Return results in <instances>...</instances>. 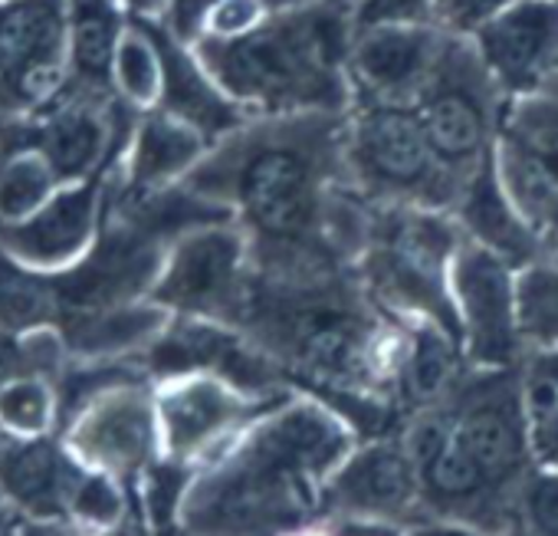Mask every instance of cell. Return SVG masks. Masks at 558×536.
Listing matches in <instances>:
<instances>
[{
    "label": "cell",
    "instance_id": "3957f363",
    "mask_svg": "<svg viewBox=\"0 0 558 536\" xmlns=\"http://www.w3.org/2000/svg\"><path fill=\"white\" fill-rule=\"evenodd\" d=\"M375 300L365 284L352 277V266L319 274L250 281L240 333L253 340L276 366L329 389H375L381 376H398L404 340L385 336Z\"/></svg>",
    "mask_w": 558,
    "mask_h": 536
},
{
    "label": "cell",
    "instance_id": "f1b7e54d",
    "mask_svg": "<svg viewBox=\"0 0 558 536\" xmlns=\"http://www.w3.org/2000/svg\"><path fill=\"white\" fill-rule=\"evenodd\" d=\"M519 336L542 349L558 346V260H532L515 281Z\"/></svg>",
    "mask_w": 558,
    "mask_h": 536
},
{
    "label": "cell",
    "instance_id": "8fae6325",
    "mask_svg": "<svg viewBox=\"0 0 558 536\" xmlns=\"http://www.w3.org/2000/svg\"><path fill=\"white\" fill-rule=\"evenodd\" d=\"M63 448L96 474L132 480L161 457L155 392L135 379H116L83 398L63 421Z\"/></svg>",
    "mask_w": 558,
    "mask_h": 536
},
{
    "label": "cell",
    "instance_id": "d6986e66",
    "mask_svg": "<svg viewBox=\"0 0 558 536\" xmlns=\"http://www.w3.org/2000/svg\"><path fill=\"white\" fill-rule=\"evenodd\" d=\"M83 474L86 467L63 448V441H0V497L40 523L70 520Z\"/></svg>",
    "mask_w": 558,
    "mask_h": 536
},
{
    "label": "cell",
    "instance_id": "f35d334b",
    "mask_svg": "<svg viewBox=\"0 0 558 536\" xmlns=\"http://www.w3.org/2000/svg\"><path fill=\"white\" fill-rule=\"evenodd\" d=\"M290 536H323V533H306V529H296V533H290Z\"/></svg>",
    "mask_w": 558,
    "mask_h": 536
},
{
    "label": "cell",
    "instance_id": "ffe728a7",
    "mask_svg": "<svg viewBox=\"0 0 558 536\" xmlns=\"http://www.w3.org/2000/svg\"><path fill=\"white\" fill-rule=\"evenodd\" d=\"M145 24L151 27L158 50H161V63H165V86H161V103H158L161 112L181 119L184 126L201 132L210 145L253 119L250 109H243L236 99H230L217 86V80L197 60L194 47L171 37L158 21H145Z\"/></svg>",
    "mask_w": 558,
    "mask_h": 536
},
{
    "label": "cell",
    "instance_id": "9c48e42d",
    "mask_svg": "<svg viewBox=\"0 0 558 536\" xmlns=\"http://www.w3.org/2000/svg\"><path fill=\"white\" fill-rule=\"evenodd\" d=\"M253 281L250 237L233 221L207 224L168 247L165 266L148 300L171 317H197L240 326Z\"/></svg>",
    "mask_w": 558,
    "mask_h": 536
},
{
    "label": "cell",
    "instance_id": "603a6c76",
    "mask_svg": "<svg viewBox=\"0 0 558 536\" xmlns=\"http://www.w3.org/2000/svg\"><path fill=\"white\" fill-rule=\"evenodd\" d=\"M171 313L155 300H135L99 313H83L57 326L66 356L76 362H122L148 346L168 330Z\"/></svg>",
    "mask_w": 558,
    "mask_h": 536
},
{
    "label": "cell",
    "instance_id": "4fadbf2b",
    "mask_svg": "<svg viewBox=\"0 0 558 536\" xmlns=\"http://www.w3.org/2000/svg\"><path fill=\"white\" fill-rule=\"evenodd\" d=\"M168 243L148 234L145 227L132 224L129 217L109 214L96 247L66 274H57V297H60V323L112 310L122 303L148 300L155 281L165 266Z\"/></svg>",
    "mask_w": 558,
    "mask_h": 536
},
{
    "label": "cell",
    "instance_id": "d4e9b609",
    "mask_svg": "<svg viewBox=\"0 0 558 536\" xmlns=\"http://www.w3.org/2000/svg\"><path fill=\"white\" fill-rule=\"evenodd\" d=\"M457 336L434 320H414L401 346L398 382L414 402H437L453 385Z\"/></svg>",
    "mask_w": 558,
    "mask_h": 536
},
{
    "label": "cell",
    "instance_id": "4316f807",
    "mask_svg": "<svg viewBox=\"0 0 558 536\" xmlns=\"http://www.w3.org/2000/svg\"><path fill=\"white\" fill-rule=\"evenodd\" d=\"M63 415L60 392L44 372H17L0 382V438H50Z\"/></svg>",
    "mask_w": 558,
    "mask_h": 536
},
{
    "label": "cell",
    "instance_id": "5b68a950",
    "mask_svg": "<svg viewBox=\"0 0 558 536\" xmlns=\"http://www.w3.org/2000/svg\"><path fill=\"white\" fill-rule=\"evenodd\" d=\"M460 243L463 227L450 211L368 201L355 271L378 307L411 320H434L460 336L450 294V266Z\"/></svg>",
    "mask_w": 558,
    "mask_h": 536
},
{
    "label": "cell",
    "instance_id": "2e32d148",
    "mask_svg": "<svg viewBox=\"0 0 558 536\" xmlns=\"http://www.w3.org/2000/svg\"><path fill=\"white\" fill-rule=\"evenodd\" d=\"M506 99L558 83V0H512L470 37Z\"/></svg>",
    "mask_w": 558,
    "mask_h": 536
},
{
    "label": "cell",
    "instance_id": "9a60e30c",
    "mask_svg": "<svg viewBox=\"0 0 558 536\" xmlns=\"http://www.w3.org/2000/svg\"><path fill=\"white\" fill-rule=\"evenodd\" d=\"M450 294L473 362L509 366L519 349L512 263L476 240H463L450 266Z\"/></svg>",
    "mask_w": 558,
    "mask_h": 536
},
{
    "label": "cell",
    "instance_id": "4dcf8cb0",
    "mask_svg": "<svg viewBox=\"0 0 558 536\" xmlns=\"http://www.w3.org/2000/svg\"><path fill=\"white\" fill-rule=\"evenodd\" d=\"M558 412V346L535 356L525 376V415L529 425Z\"/></svg>",
    "mask_w": 558,
    "mask_h": 536
},
{
    "label": "cell",
    "instance_id": "ac0fdd59",
    "mask_svg": "<svg viewBox=\"0 0 558 536\" xmlns=\"http://www.w3.org/2000/svg\"><path fill=\"white\" fill-rule=\"evenodd\" d=\"M323 507L359 523H388L411 516L417 507H424V497L421 474L408 444L378 441L349 454L342 467L329 477Z\"/></svg>",
    "mask_w": 558,
    "mask_h": 536
},
{
    "label": "cell",
    "instance_id": "f546056e",
    "mask_svg": "<svg viewBox=\"0 0 558 536\" xmlns=\"http://www.w3.org/2000/svg\"><path fill=\"white\" fill-rule=\"evenodd\" d=\"M512 0H437L434 4V27L453 37H473L486 27Z\"/></svg>",
    "mask_w": 558,
    "mask_h": 536
},
{
    "label": "cell",
    "instance_id": "277c9868",
    "mask_svg": "<svg viewBox=\"0 0 558 536\" xmlns=\"http://www.w3.org/2000/svg\"><path fill=\"white\" fill-rule=\"evenodd\" d=\"M355 40V8L349 0L272 11L240 37L204 34L197 60L217 86L253 116L349 112V53Z\"/></svg>",
    "mask_w": 558,
    "mask_h": 536
},
{
    "label": "cell",
    "instance_id": "e575fe53",
    "mask_svg": "<svg viewBox=\"0 0 558 536\" xmlns=\"http://www.w3.org/2000/svg\"><path fill=\"white\" fill-rule=\"evenodd\" d=\"M269 17V8L263 0H220V8L210 14L207 34L210 37H240L263 24Z\"/></svg>",
    "mask_w": 558,
    "mask_h": 536
},
{
    "label": "cell",
    "instance_id": "d590c367",
    "mask_svg": "<svg viewBox=\"0 0 558 536\" xmlns=\"http://www.w3.org/2000/svg\"><path fill=\"white\" fill-rule=\"evenodd\" d=\"M529 428H532V444H535V451H538L545 461L558 464V412L548 415V418H542V421H532Z\"/></svg>",
    "mask_w": 558,
    "mask_h": 536
},
{
    "label": "cell",
    "instance_id": "60d3db41",
    "mask_svg": "<svg viewBox=\"0 0 558 536\" xmlns=\"http://www.w3.org/2000/svg\"><path fill=\"white\" fill-rule=\"evenodd\" d=\"M551 93H558V83H555V86H551Z\"/></svg>",
    "mask_w": 558,
    "mask_h": 536
},
{
    "label": "cell",
    "instance_id": "6da1fadb",
    "mask_svg": "<svg viewBox=\"0 0 558 536\" xmlns=\"http://www.w3.org/2000/svg\"><path fill=\"white\" fill-rule=\"evenodd\" d=\"M181 184L233 211L256 274L352 263L332 240V204L349 184V112L253 116L214 142Z\"/></svg>",
    "mask_w": 558,
    "mask_h": 536
},
{
    "label": "cell",
    "instance_id": "7402d4cb",
    "mask_svg": "<svg viewBox=\"0 0 558 536\" xmlns=\"http://www.w3.org/2000/svg\"><path fill=\"white\" fill-rule=\"evenodd\" d=\"M450 214L470 234V240L489 247L512 266H529L532 260L545 257L542 240L535 237V230L522 221V214L512 207L509 194L502 191L493 155L466 178Z\"/></svg>",
    "mask_w": 558,
    "mask_h": 536
},
{
    "label": "cell",
    "instance_id": "836d02e7",
    "mask_svg": "<svg viewBox=\"0 0 558 536\" xmlns=\"http://www.w3.org/2000/svg\"><path fill=\"white\" fill-rule=\"evenodd\" d=\"M220 8V0H168V8L161 11V17H155L171 37H178L181 44L194 47L210 24V14Z\"/></svg>",
    "mask_w": 558,
    "mask_h": 536
},
{
    "label": "cell",
    "instance_id": "30bf717a",
    "mask_svg": "<svg viewBox=\"0 0 558 536\" xmlns=\"http://www.w3.org/2000/svg\"><path fill=\"white\" fill-rule=\"evenodd\" d=\"M493 158L512 207L558 260V93L509 99Z\"/></svg>",
    "mask_w": 558,
    "mask_h": 536
},
{
    "label": "cell",
    "instance_id": "7c38bea8",
    "mask_svg": "<svg viewBox=\"0 0 558 536\" xmlns=\"http://www.w3.org/2000/svg\"><path fill=\"white\" fill-rule=\"evenodd\" d=\"M276 405V398L250 395L210 372L161 379L155 389L161 457L168 464L214 461L250 421H256V415Z\"/></svg>",
    "mask_w": 558,
    "mask_h": 536
},
{
    "label": "cell",
    "instance_id": "8d00e7d4",
    "mask_svg": "<svg viewBox=\"0 0 558 536\" xmlns=\"http://www.w3.org/2000/svg\"><path fill=\"white\" fill-rule=\"evenodd\" d=\"M168 8V0H125L129 17H142V21H155L161 17V11Z\"/></svg>",
    "mask_w": 558,
    "mask_h": 536
},
{
    "label": "cell",
    "instance_id": "b9f144b4",
    "mask_svg": "<svg viewBox=\"0 0 558 536\" xmlns=\"http://www.w3.org/2000/svg\"><path fill=\"white\" fill-rule=\"evenodd\" d=\"M0 4H8V0H0Z\"/></svg>",
    "mask_w": 558,
    "mask_h": 536
},
{
    "label": "cell",
    "instance_id": "7a4b0ae2",
    "mask_svg": "<svg viewBox=\"0 0 558 536\" xmlns=\"http://www.w3.org/2000/svg\"><path fill=\"white\" fill-rule=\"evenodd\" d=\"M352 434L319 402H279L184 487L191 536H290L323 507Z\"/></svg>",
    "mask_w": 558,
    "mask_h": 536
},
{
    "label": "cell",
    "instance_id": "1f68e13d",
    "mask_svg": "<svg viewBox=\"0 0 558 536\" xmlns=\"http://www.w3.org/2000/svg\"><path fill=\"white\" fill-rule=\"evenodd\" d=\"M437 0H359L355 31L378 24H434Z\"/></svg>",
    "mask_w": 558,
    "mask_h": 536
},
{
    "label": "cell",
    "instance_id": "d6a6232c",
    "mask_svg": "<svg viewBox=\"0 0 558 536\" xmlns=\"http://www.w3.org/2000/svg\"><path fill=\"white\" fill-rule=\"evenodd\" d=\"M529 536H558V474H538L522 490Z\"/></svg>",
    "mask_w": 558,
    "mask_h": 536
},
{
    "label": "cell",
    "instance_id": "74e56055",
    "mask_svg": "<svg viewBox=\"0 0 558 536\" xmlns=\"http://www.w3.org/2000/svg\"><path fill=\"white\" fill-rule=\"evenodd\" d=\"M303 4H319V0H276V11H287V8H303Z\"/></svg>",
    "mask_w": 558,
    "mask_h": 536
},
{
    "label": "cell",
    "instance_id": "e0dca14e",
    "mask_svg": "<svg viewBox=\"0 0 558 536\" xmlns=\"http://www.w3.org/2000/svg\"><path fill=\"white\" fill-rule=\"evenodd\" d=\"M447 34L434 24H378L355 31L349 53L352 103L411 106L430 80Z\"/></svg>",
    "mask_w": 558,
    "mask_h": 536
},
{
    "label": "cell",
    "instance_id": "484cf974",
    "mask_svg": "<svg viewBox=\"0 0 558 536\" xmlns=\"http://www.w3.org/2000/svg\"><path fill=\"white\" fill-rule=\"evenodd\" d=\"M161 86H165V63H161L158 40L145 21L132 17L112 60V93L125 106L148 112L158 109Z\"/></svg>",
    "mask_w": 558,
    "mask_h": 536
},
{
    "label": "cell",
    "instance_id": "ba28073f",
    "mask_svg": "<svg viewBox=\"0 0 558 536\" xmlns=\"http://www.w3.org/2000/svg\"><path fill=\"white\" fill-rule=\"evenodd\" d=\"M70 86V0L0 4V132L53 106Z\"/></svg>",
    "mask_w": 558,
    "mask_h": 536
},
{
    "label": "cell",
    "instance_id": "83f0119b",
    "mask_svg": "<svg viewBox=\"0 0 558 536\" xmlns=\"http://www.w3.org/2000/svg\"><path fill=\"white\" fill-rule=\"evenodd\" d=\"M63 181L37 148H0V224H14L44 207Z\"/></svg>",
    "mask_w": 558,
    "mask_h": 536
},
{
    "label": "cell",
    "instance_id": "cb8c5ba5",
    "mask_svg": "<svg viewBox=\"0 0 558 536\" xmlns=\"http://www.w3.org/2000/svg\"><path fill=\"white\" fill-rule=\"evenodd\" d=\"M57 274L34 271L0 247V333L24 340L40 330H57Z\"/></svg>",
    "mask_w": 558,
    "mask_h": 536
},
{
    "label": "cell",
    "instance_id": "7bdbcfd3",
    "mask_svg": "<svg viewBox=\"0 0 558 536\" xmlns=\"http://www.w3.org/2000/svg\"><path fill=\"white\" fill-rule=\"evenodd\" d=\"M122 4H125V0H122Z\"/></svg>",
    "mask_w": 558,
    "mask_h": 536
},
{
    "label": "cell",
    "instance_id": "5bb4252c",
    "mask_svg": "<svg viewBox=\"0 0 558 536\" xmlns=\"http://www.w3.org/2000/svg\"><path fill=\"white\" fill-rule=\"evenodd\" d=\"M109 204V171L63 184L24 221L0 224V247L44 274H66L99 240Z\"/></svg>",
    "mask_w": 558,
    "mask_h": 536
},
{
    "label": "cell",
    "instance_id": "52a82bcc",
    "mask_svg": "<svg viewBox=\"0 0 558 536\" xmlns=\"http://www.w3.org/2000/svg\"><path fill=\"white\" fill-rule=\"evenodd\" d=\"M506 103L476 44L447 34L444 53L411 109L437 155L460 175H473L496 148Z\"/></svg>",
    "mask_w": 558,
    "mask_h": 536
},
{
    "label": "cell",
    "instance_id": "44dd1931",
    "mask_svg": "<svg viewBox=\"0 0 558 536\" xmlns=\"http://www.w3.org/2000/svg\"><path fill=\"white\" fill-rule=\"evenodd\" d=\"M207 148L210 142L201 132L161 109H148L138 116L119 165L109 171V181L119 194L161 191L184 181Z\"/></svg>",
    "mask_w": 558,
    "mask_h": 536
},
{
    "label": "cell",
    "instance_id": "ab89813d",
    "mask_svg": "<svg viewBox=\"0 0 558 536\" xmlns=\"http://www.w3.org/2000/svg\"><path fill=\"white\" fill-rule=\"evenodd\" d=\"M349 4H352V8H355V4H359V0H349Z\"/></svg>",
    "mask_w": 558,
    "mask_h": 536
},
{
    "label": "cell",
    "instance_id": "8992f818",
    "mask_svg": "<svg viewBox=\"0 0 558 536\" xmlns=\"http://www.w3.org/2000/svg\"><path fill=\"white\" fill-rule=\"evenodd\" d=\"M466 178L437 155L411 106L352 103L349 181L372 204L453 211Z\"/></svg>",
    "mask_w": 558,
    "mask_h": 536
}]
</instances>
